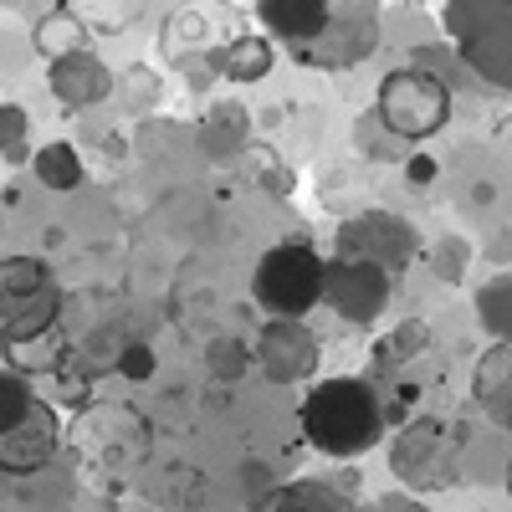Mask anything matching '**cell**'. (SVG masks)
<instances>
[{
    "mask_svg": "<svg viewBox=\"0 0 512 512\" xmlns=\"http://www.w3.org/2000/svg\"><path fill=\"white\" fill-rule=\"evenodd\" d=\"M154 369H159V354L149 344H123L118 359H113V374H123L128 384H149Z\"/></svg>",
    "mask_w": 512,
    "mask_h": 512,
    "instance_id": "f1b7e54d",
    "label": "cell"
},
{
    "mask_svg": "<svg viewBox=\"0 0 512 512\" xmlns=\"http://www.w3.org/2000/svg\"><path fill=\"white\" fill-rule=\"evenodd\" d=\"M477 400L487 405V415L512 431V344H497L482 354L477 364Z\"/></svg>",
    "mask_w": 512,
    "mask_h": 512,
    "instance_id": "ac0fdd59",
    "label": "cell"
},
{
    "mask_svg": "<svg viewBox=\"0 0 512 512\" xmlns=\"http://www.w3.org/2000/svg\"><path fill=\"white\" fill-rule=\"evenodd\" d=\"M297 415H303V441L328 461L364 456L384 436V400L369 379H323Z\"/></svg>",
    "mask_w": 512,
    "mask_h": 512,
    "instance_id": "6da1fadb",
    "label": "cell"
},
{
    "mask_svg": "<svg viewBox=\"0 0 512 512\" xmlns=\"http://www.w3.org/2000/svg\"><path fill=\"white\" fill-rule=\"evenodd\" d=\"M441 26L466 67L512 93V0H451L441 6Z\"/></svg>",
    "mask_w": 512,
    "mask_h": 512,
    "instance_id": "3957f363",
    "label": "cell"
},
{
    "mask_svg": "<svg viewBox=\"0 0 512 512\" xmlns=\"http://www.w3.org/2000/svg\"><path fill=\"white\" fill-rule=\"evenodd\" d=\"M461 431L451 420L436 415H420L410 420L405 431L390 441V472L395 482H405L410 492H436L446 482L461 477Z\"/></svg>",
    "mask_w": 512,
    "mask_h": 512,
    "instance_id": "8992f818",
    "label": "cell"
},
{
    "mask_svg": "<svg viewBox=\"0 0 512 512\" xmlns=\"http://www.w3.org/2000/svg\"><path fill=\"white\" fill-rule=\"evenodd\" d=\"M47 88L62 108H98L103 98H113V67L93 47H82L72 57L47 62Z\"/></svg>",
    "mask_w": 512,
    "mask_h": 512,
    "instance_id": "4fadbf2b",
    "label": "cell"
},
{
    "mask_svg": "<svg viewBox=\"0 0 512 512\" xmlns=\"http://www.w3.org/2000/svg\"><path fill=\"white\" fill-rule=\"evenodd\" d=\"M374 47H379V11L354 0V6H328V26L308 41V47H287V52L303 67L344 72V67H359Z\"/></svg>",
    "mask_w": 512,
    "mask_h": 512,
    "instance_id": "ba28073f",
    "label": "cell"
},
{
    "mask_svg": "<svg viewBox=\"0 0 512 512\" xmlns=\"http://www.w3.org/2000/svg\"><path fill=\"white\" fill-rule=\"evenodd\" d=\"M241 159L251 164V180L262 185L267 195H277V200H287V195H292L297 175L287 169V159H282L277 149H267V144H246V154H241Z\"/></svg>",
    "mask_w": 512,
    "mask_h": 512,
    "instance_id": "603a6c76",
    "label": "cell"
},
{
    "mask_svg": "<svg viewBox=\"0 0 512 512\" xmlns=\"http://www.w3.org/2000/svg\"><path fill=\"white\" fill-rule=\"evenodd\" d=\"M374 118L395 144H420L446 128L451 88L431 67H395V72H384L379 93H374Z\"/></svg>",
    "mask_w": 512,
    "mask_h": 512,
    "instance_id": "277c9868",
    "label": "cell"
},
{
    "mask_svg": "<svg viewBox=\"0 0 512 512\" xmlns=\"http://www.w3.org/2000/svg\"><path fill=\"white\" fill-rule=\"evenodd\" d=\"M36 405H41V400H36V390H31V379L0 369V436L16 431V425H21Z\"/></svg>",
    "mask_w": 512,
    "mask_h": 512,
    "instance_id": "d4e9b609",
    "label": "cell"
},
{
    "mask_svg": "<svg viewBox=\"0 0 512 512\" xmlns=\"http://www.w3.org/2000/svg\"><path fill=\"white\" fill-rule=\"evenodd\" d=\"M354 144H359V154H384V149H400V144H395V139L379 128V118H374V113H364V118H359V128H354Z\"/></svg>",
    "mask_w": 512,
    "mask_h": 512,
    "instance_id": "f546056e",
    "label": "cell"
},
{
    "mask_svg": "<svg viewBox=\"0 0 512 512\" xmlns=\"http://www.w3.org/2000/svg\"><path fill=\"white\" fill-rule=\"evenodd\" d=\"M31 139V118L21 103H0V159H26Z\"/></svg>",
    "mask_w": 512,
    "mask_h": 512,
    "instance_id": "83f0119b",
    "label": "cell"
},
{
    "mask_svg": "<svg viewBox=\"0 0 512 512\" xmlns=\"http://www.w3.org/2000/svg\"><path fill=\"white\" fill-rule=\"evenodd\" d=\"M425 262H431V272L441 282H461L466 267H472V241L466 236H436L431 246H425Z\"/></svg>",
    "mask_w": 512,
    "mask_h": 512,
    "instance_id": "484cf974",
    "label": "cell"
},
{
    "mask_svg": "<svg viewBox=\"0 0 512 512\" xmlns=\"http://www.w3.org/2000/svg\"><path fill=\"white\" fill-rule=\"evenodd\" d=\"M507 487H512V461H507Z\"/></svg>",
    "mask_w": 512,
    "mask_h": 512,
    "instance_id": "e575fe53",
    "label": "cell"
},
{
    "mask_svg": "<svg viewBox=\"0 0 512 512\" xmlns=\"http://www.w3.org/2000/svg\"><path fill=\"white\" fill-rule=\"evenodd\" d=\"M379 512H420V502H415L410 492H405V497H384V502H379Z\"/></svg>",
    "mask_w": 512,
    "mask_h": 512,
    "instance_id": "836d02e7",
    "label": "cell"
},
{
    "mask_svg": "<svg viewBox=\"0 0 512 512\" xmlns=\"http://www.w3.org/2000/svg\"><path fill=\"white\" fill-rule=\"evenodd\" d=\"M256 21L267 26V41H287V47H308V41L328 26V0H262Z\"/></svg>",
    "mask_w": 512,
    "mask_h": 512,
    "instance_id": "9a60e30c",
    "label": "cell"
},
{
    "mask_svg": "<svg viewBox=\"0 0 512 512\" xmlns=\"http://www.w3.org/2000/svg\"><path fill=\"white\" fill-rule=\"evenodd\" d=\"M31 169H36V180L47 190H57V195H72V190H82V180H88V164H82L77 144H67V139L41 144L31 154Z\"/></svg>",
    "mask_w": 512,
    "mask_h": 512,
    "instance_id": "44dd1931",
    "label": "cell"
},
{
    "mask_svg": "<svg viewBox=\"0 0 512 512\" xmlns=\"http://www.w3.org/2000/svg\"><path fill=\"white\" fill-rule=\"evenodd\" d=\"M251 369H262V379L272 384H303L318 369V338L308 323L292 318H267L262 333L251 344Z\"/></svg>",
    "mask_w": 512,
    "mask_h": 512,
    "instance_id": "30bf717a",
    "label": "cell"
},
{
    "mask_svg": "<svg viewBox=\"0 0 512 512\" xmlns=\"http://www.w3.org/2000/svg\"><path fill=\"white\" fill-rule=\"evenodd\" d=\"M425 344H431V328H425L420 318H405V323L384 328V333L374 338L369 364H374L379 374H400V369H410V359L425 354Z\"/></svg>",
    "mask_w": 512,
    "mask_h": 512,
    "instance_id": "ffe728a7",
    "label": "cell"
},
{
    "mask_svg": "<svg viewBox=\"0 0 512 512\" xmlns=\"http://www.w3.org/2000/svg\"><path fill=\"white\" fill-rule=\"evenodd\" d=\"M62 446V425H57V410L52 405H36L16 431L0 436V472L6 477H36L47 472L52 456Z\"/></svg>",
    "mask_w": 512,
    "mask_h": 512,
    "instance_id": "7c38bea8",
    "label": "cell"
},
{
    "mask_svg": "<svg viewBox=\"0 0 512 512\" xmlns=\"http://www.w3.org/2000/svg\"><path fill=\"white\" fill-rule=\"evenodd\" d=\"M62 318V282L41 256H0V344H36Z\"/></svg>",
    "mask_w": 512,
    "mask_h": 512,
    "instance_id": "7a4b0ae2",
    "label": "cell"
},
{
    "mask_svg": "<svg viewBox=\"0 0 512 512\" xmlns=\"http://www.w3.org/2000/svg\"><path fill=\"white\" fill-rule=\"evenodd\" d=\"M113 93H123V108L128 113H154L164 82L149 67H123V77H113Z\"/></svg>",
    "mask_w": 512,
    "mask_h": 512,
    "instance_id": "4316f807",
    "label": "cell"
},
{
    "mask_svg": "<svg viewBox=\"0 0 512 512\" xmlns=\"http://www.w3.org/2000/svg\"><path fill=\"white\" fill-rule=\"evenodd\" d=\"M31 41H36V52L57 62V57H72L88 47V21H82L72 6H52V11H41V21L31 26Z\"/></svg>",
    "mask_w": 512,
    "mask_h": 512,
    "instance_id": "d6986e66",
    "label": "cell"
},
{
    "mask_svg": "<svg viewBox=\"0 0 512 512\" xmlns=\"http://www.w3.org/2000/svg\"><path fill=\"white\" fill-rule=\"evenodd\" d=\"M210 67H216L226 82H262L277 67V52H272L267 36L241 31V36L221 41V47H210Z\"/></svg>",
    "mask_w": 512,
    "mask_h": 512,
    "instance_id": "2e32d148",
    "label": "cell"
},
{
    "mask_svg": "<svg viewBox=\"0 0 512 512\" xmlns=\"http://www.w3.org/2000/svg\"><path fill=\"white\" fill-rule=\"evenodd\" d=\"M390 272L379 267H364V262H323V303L354 323V328H369L384 318V308H390Z\"/></svg>",
    "mask_w": 512,
    "mask_h": 512,
    "instance_id": "9c48e42d",
    "label": "cell"
},
{
    "mask_svg": "<svg viewBox=\"0 0 512 512\" xmlns=\"http://www.w3.org/2000/svg\"><path fill=\"white\" fill-rule=\"evenodd\" d=\"M241 487H246V497L256 502V497H267L277 482H272V472H267L262 461H246V466H241Z\"/></svg>",
    "mask_w": 512,
    "mask_h": 512,
    "instance_id": "1f68e13d",
    "label": "cell"
},
{
    "mask_svg": "<svg viewBox=\"0 0 512 512\" xmlns=\"http://www.w3.org/2000/svg\"><path fill=\"white\" fill-rule=\"evenodd\" d=\"M195 144H200V154L210 164L241 159L246 144H251V113L241 103H210L205 118H200V128H195Z\"/></svg>",
    "mask_w": 512,
    "mask_h": 512,
    "instance_id": "5bb4252c",
    "label": "cell"
},
{
    "mask_svg": "<svg viewBox=\"0 0 512 512\" xmlns=\"http://www.w3.org/2000/svg\"><path fill=\"white\" fill-rule=\"evenodd\" d=\"M477 318L497 344H512V272H497L477 287Z\"/></svg>",
    "mask_w": 512,
    "mask_h": 512,
    "instance_id": "7402d4cb",
    "label": "cell"
},
{
    "mask_svg": "<svg viewBox=\"0 0 512 512\" xmlns=\"http://www.w3.org/2000/svg\"><path fill=\"white\" fill-rule=\"evenodd\" d=\"M251 297L272 318L303 323L323 303V251L313 241H277L251 272Z\"/></svg>",
    "mask_w": 512,
    "mask_h": 512,
    "instance_id": "5b68a950",
    "label": "cell"
},
{
    "mask_svg": "<svg viewBox=\"0 0 512 512\" xmlns=\"http://www.w3.org/2000/svg\"><path fill=\"white\" fill-rule=\"evenodd\" d=\"M436 175H441V159H431V154H410L405 159V185L425 190V185H436Z\"/></svg>",
    "mask_w": 512,
    "mask_h": 512,
    "instance_id": "4dcf8cb0",
    "label": "cell"
},
{
    "mask_svg": "<svg viewBox=\"0 0 512 512\" xmlns=\"http://www.w3.org/2000/svg\"><path fill=\"white\" fill-rule=\"evenodd\" d=\"M205 374L210 379H246L251 374V344H246V338H210V344H205Z\"/></svg>",
    "mask_w": 512,
    "mask_h": 512,
    "instance_id": "cb8c5ba5",
    "label": "cell"
},
{
    "mask_svg": "<svg viewBox=\"0 0 512 512\" xmlns=\"http://www.w3.org/2000/svg\"><path fill=\"white\" fill-rule=\"evenodd\" d=\"M82 436L93 441V451L108 466H139L149 456V425L134 405H98L88 420H82Z\"/></svg>",
    "mask_w": 512,
    "mask_h": 512,
    "instance_id": "8fae6325",
    "label": "cell"
},
{
    "mask_svg": "<svg viewBox=\"0 0 512 512\" xmlns=\"http://www.w3.org/2000/svg\"><path fill=\"white\" fill-rule=\"evenodd\" d=\"M487 262L512 267V226H497V231L487 236Z\"/></svg>",
    "mask_w": 512,
    "mask_h": 512,
    "instance_id": "d6a6232c",
    "label": "cell"
},
{
    "mask_svg": "<svg viewBox=\"0 0 512 512\" xmlns=\"http://www.w3.org/2000/svg\"><path fill=\"white\" fill-rule=\"evenodd\" d=\"M246 512H354V502L328 482H287L272 487L267 497H256Z\"/></svg>",
    "mask_w": 512,
    "mask_h": 512,
    "instance_id": "e0dca14e",
    "label": "cell"
},
{
    "mask_svg": "<svg viewBox=\"0 0 512 512\" xmlns=\"http://www.w3.org/2000/svg\"><path fill=\"white\" fill-rule=\"evenodd\" d=\"M420 231L395 210H359L333 231V262H364L379 272H400L420 256Z\"/></svg>",
    "mask_w": 512,
    "mask_h": 512,
    "instance_id": "52a82bcc",
    "label": "cell"
}]
</instances>
